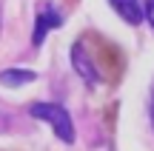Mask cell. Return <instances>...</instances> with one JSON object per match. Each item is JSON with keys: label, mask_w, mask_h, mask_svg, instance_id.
I'll return each mask as SVG.
<instances>
[{"label": "cell", "mask_w": 154, "mask_h": 151, "mask_svg": "<svg viewBox=\"0 0 154 151\" xmlns=\"http://www.w3.org/2000/svg\"><path fill=\"white\" fill-rule=\"evenodd\" d=\"M83 46H86L88 57H91L94 68H97L100 80H109V83H117L123 74V66H126V60H123V51L117 49L114 43H109L106 37H100V34H83Z\"/></svg>", "instance_id": "obj_1"}, {"label": "cell", "mask_w": 154, "mask_h": 151, "mask_svg": "<svg viewBox=\"0 0 154 151\" xmlns=\"http://www.w3.org/2000/svg\"><path fill=\"white\" fill-rule=\"evenodd\" d=\"M29 114L37 117V120H46L63 143H74V123L63 106H57V103H32Z\"/></svg>", "instance_id": "obj_2"}, {"label": "cell", "mask_w": 154, "mask_h": 151, "mask_svg": "<svg viewBox=\"0 0 154 151\" xmlns=\"http://www.w3.org/2000/svg\"><path fill=\"white\" fill-rule=\"evenodd\" d=\"M63 23V17L57 14L54 9H51L49 3H40L37 6V20H34V34H32V43L34 46H40L46 40V34L51 32V29H57Z\"/></svg>", "instance_id": "obj_3"}, {"label": "cell", "mask_w": 154, "mask_h": 151, "mask_svg": "<svg viewBox=\"0 0 154 151\" xmlns=\"http://www.w3.org/2000/svg\"><path fill=\"white\" fill-rule=\"evenodd\" d=\"M72 66H74V71L80 74L88 86H97L100 83V74H97V68H94V63H91V57H88L83 40H77V43L72 46Z\"/></svg>", "instance_id": "obj_4"}, {"label": "cell", "mask_w": 154, "mask_h": 151, "mask_svg": "<svg viewBox=\"0 0 154 151\" xmlns=\"http://www.w3.org/2000/svg\"><path fill=\"white\" fill-rule=\"evenodd\" d=\"M109 3L114 6V11L126 23H131V26H140V23H143L146 11H143V3H140V0H109Z\"/></svg>", "instance_id": "obj_5"}, {"label": "cell", "mask_w": 154, "mask_h": 151, "mask_svg": "<svg viewBox=\"0 0 154 151\" xmlns=\"http://www.w3.org/2000/svg\"><path fill=\"white\" fill-rule=\"evenodd\" d=\"M34 77L37 74L29 71V68H6V71H0V83L3 86H26V83H34Z\"/></svg>", "instance_id": "obj_6"}, {"label": "cell", "mask_w": 154, "mask_h": 151, "mask_svg": "<svg viewBox=\"0 0 154 151\" xmlns=\"http://www.w3.org/2000/svg\"><path fill=\"white\" fill-rule=\"evenodd\" d=\"M143 11H146V20H149L151 29H154V0H146V3H143Z\"/></svg>", "instance_id": "obj_7"}, {"label": "cell", "mask_w": 154, "mask_h": 151, "mask_svg": "<svg viewBox=\"0 0 154 151\" xmlns=\"http://www.w3.org/2000/svg\"><path fill=\"white\" fill-rule=\"evenodd\" d=\"M149 114H151V125H154V86H151V108H149Z\"/></svg>", "instance_id": "obj_8"}]
</instances>
